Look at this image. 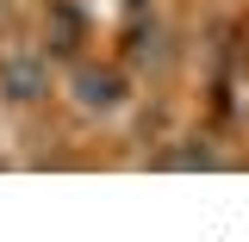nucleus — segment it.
I'll list each match as a JSON object with an SVG mask.
<instances>
[{"instance_id":"nucleus-1","label":"nucleus","mask_w":249,"mask_h":242,"mask_svg":"<svg viewBox=\"0 0 249 242\" xmlns=\"http://www.w3.org/2000/svg\"><path fill=\"white\" fill-rule=\"evenodd\" d=\"M75 99H81L88 112H112V106H119V75L81 68V75H75Z\"/></svg>"},{"instance_id":"nucleus-2","label":"nucleus","mask_w":249,"mask_h":242,"mask_svg":"<svg viewBox=\"0 0 249 242\" xmlns=\"http://www.w3.org/2000/svg\"><path fill=\"white\" fill-rule=\"evenodd\" d=\"M44 87V68H37V62H6V93H13V99H31V93Z\"/></svg>"},{"instance_id":"nucleus-3","label":"nucleus","mask_w":249,"mask_h":242,"mask_svg":"<svg viewBox=\"0 0 249 242\" xmlns=\"http://www.w3.org/2000/svg\"><path fill=\"white\" fill-rule=\"evenodd\" d=\"M168 161H175V168H212V155H206V149H181V155H168Z\"/></svg>"}]
</instances>
